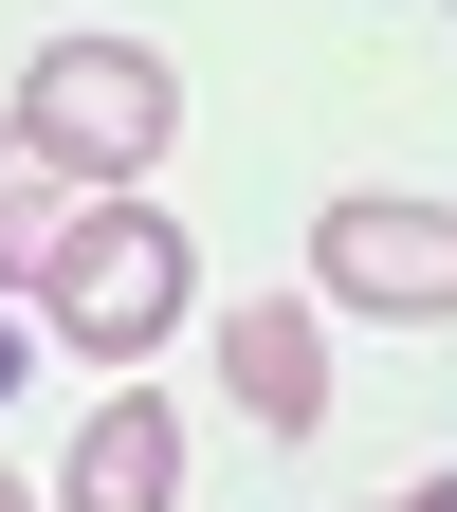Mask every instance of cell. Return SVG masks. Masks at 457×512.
I'll use <instances>...</instances> for the list:
<instances>
[{"mask_svg": "<svg viewBox=\"0 0 457 512\" xmlns=\"http://www.w3.org/2000/svg\"><path fill=\"white\" fill-rule=\"evenodd\" d=\"M0 512H37V494H19V476H0Z\"/></svg>", "mask_w": 457, "mask_h": 512, "instance_id": "ba28073f", "label": "cell"}, {"mask_svg": "<svg viewBox=\"0 0 457 512\" xmlns=\"http://www.w3.org/2000/svg\"><path fill=\"white\" fill-rule=\"evenodd\" d=\"M19 128H37L74 183H147L165 128H183V74H165L147 37H55L37 74H19Z\"/></svg>", "mask_w": 457, "mask_h": 512, "instance_id": "7a4b0ae2", "label": "cell"}, {"mask_svg": "<svg viewBox=\"0 0 457 512\" xmlns=\"http://www.w3.org/2000/svg\"><path fill=\"white\" fill-rule=\"evenodd\" d=\"M183 494V421L147 403V384H110V403L74 421V476H55V512H165Z\"/></svg>", "mask_w": 457, "mask_h": 512, "instance_id": "5b68a950", "label": "cell"}, {"mask_svg": "<svg viewBox=\"0 0 457 512\" xmlns=\"http://www.w3.org/2000/svg\"><path fill=\"white\" fill-rule=\"evenodd\" d=\"M403 512H457V476H421V494H403Z\"/></svg>", "mask_w": 457, "mask_h": 512, "instance_id": "52a82bcc", "label": "cell"}, {"mask_svg": "<svg viewBox=\"0 0 457 512\" xmlns=\"http://www.w3.org/2000/svg\"><path fill=\"white\" fill-rule=\"evenodd\" d=\"M220 403L256 439H311V421H330V330H311V293H238L220 311Z\"/></svg>", "mask_w": 457, "mask_h": 512, "instance_id": "277c9868", "label": "cell"}, {"mask_svg": "<svg viewBox=\"0 0 457 512\" xmlns=\"http://www.w3.org/2000/svg\"><path fill=\"white\" fill-rule=\"evenodd\" d=\"M183 293H202V275H183V220H147L128 183L37 256V330L74 348V366H147V348L183 330Z\"/></svg>", "mask_w": 457, "mask_h": 512, "instance_id": "6da1fadb", "label": "cell"}, {"mask_svg": "<svg viewBox=\"0 0 457 512\" xmlns=\"http://www.w3.org/2000/svg\"><path fill=\"white\" fill-rule=\"evenodd\" d=\"M92 202H110V183H74V165L37 147V128H0V293H37V256L74 238Z\"/></svg>", "mask_w": 457, "mask_h": 512, "instance_id": "8992f818", "label": "cell"}, {"mask_svg": "<svg viewBox=\"0 0 457 512\" xmlns=\"http://www.w3.org/2000/svg\"><path fill=\"white\" fill-rule=\"evenodd\" d=\"M311 275H330L348 311H403V330H457V202H330L311 220Z\"/></svg>", "mask_w": 457, "mask_h": 512, "instance_id": "3957f363", "label": "cell"}]
</instances>
